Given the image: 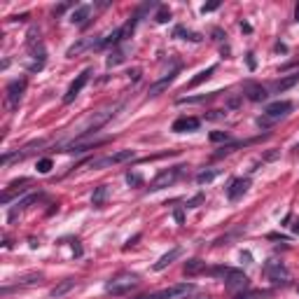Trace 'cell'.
Masks as SVG:
<instances>
[{
  "instance_id": "277c9868",
  "label": "cell",
  "mask_w": 299,
  "mask_h": 299,
  "mask_svg": "<svg viewBox=\"0 0 299 299\" xmlns=\"http://www.w3.org/2000/svg\"><path fill=\"white\" fill-rule=\"evenodd\" d=\"M133 159V150H119V152H112V154H105V157H98V159H92L89 168H110V166H117V164H124Z\"/></svg>"
},
{
  "instance_id": "3957f363",
  "label": "cell",
  "mask_w": 299,
  "mask_h": 299,
  "mask_svg": "<svg viewBox=\"0 0 299 299\" xmlns=\"http://www.w3.org/2000/svg\"><path fill=\"white\" fill-rule=\"evenodd\" d=\"M290 110H292V103H290V101H276V103H271V105L267 108L264 117H259L257 124H259L262 129H267V127H271V124H276L278 119L288 117Z\"/></svg>"
},
{
  "instance_id": "44dd1931",
  "label": "cell",
  "mask_w": 299,
  "mask_h": 299,
  "mask_svg": "<svg viewBox=\"0 0 299 299\" xmlns=\"http://www.w3.org/2000/svg\"><path fill=\"white\" fill-rule=\"evenodd\" d=\"M19 185H28V178H21V180H16V183H12L10 187H19ZM21 192H26V187H19V194ZM12 189H5V192H3V203H10V199H12Z\"/></svg>"
},
{
  "instance_id": "e575fe53",
  "label": "cell",
  "mask_w": 299,
  "mask_h": 299,
  "mask_svg": "<svg viewBox=\"0 0 299 299\" xmlns=\"http://www.w3.org/2000/svg\"><path fill=\"white\" fill-rule=\"evenodd\" d=\"M294 21H299V3H297V7H294Z\"/></svg>"
},
{
  "instance_id": "d590c367",
  "label": "cell",
  "mask_w": 299,
  "mask_h": 299,
  "mask_svg": "<svg viewBox=\"0 0 299 299\" xmlns=\"http://www.w3.org/2000/svg\"><path fill=\"white\" fill-rule=\"evenodd\" d=\"M292 229H294V234H299V220H297V222L292 224Z\"/></svg>"
},
{
  "instance_id": "7c38bea8",
  "label": "cell",
  "mask_w": 299,
  "mask_h": 299,
  "mask_svg": "<svg viewBox=\"0 0 299 299\" xmlns=\"http://www.w3.org/2000/svg\"><path fill=\"white\" fill-rule=\"evenodd\" d=\"M98 42H101V38H98V40H94V38H82L80 42H75V45L68 47L66 56H77V54H82L84 49H89V47H96V49H98Z\"/></svg>"
},
{
  "instance_id": "5b68a950",
  "label": "cell",
  "mask_w": 299,
  "mask_h": 299,
  "mask_svg": "<svg viewBox=\"0 0 299 299\" xmlns=\"http://www.w3.org/2000/svg\"><path fill=\"white\" fill-rule=\"evenodd\" d=\"M264 276H267L269 280H274V283H288L290 271L285 269V264L276 262V259H269V262L264 264Z\"/></svg>"
},
{
  "instance_id": "8fae6325",
  "label": "cell",
  "mask_w": 299,
  "mask_h": 299,
  "mask_svg": "<svg viewBox=\"0 0 299 299\" xmlns=\"http://www.w3.org/2000/svg\"><path fill=\"white\" fill-rule=\"evenodd\" d=\"M248 187H250L248 178H236V180H232V185L227 187V199L229 201H236V199H241L248 192Z\"/></svg>"
},
{
  "instance_id": "ac0fdd59",
  "label": "cell",
  "mask_w": 299,
  "mask_h": 299,
  "mask_svg": "<svg viewBox=\"0 0 299 299\" xmlns=\"http://www.w3.org/2000/svg\"><path fill=\"white\" fill-rule=\"evenodd\" d=\"M299 82V75H290V77H285V80H278L274 84V92L276 94H283V92H288L290 86H294Z\"/></svg>"
},
{
  "instance_id": "52a82bcc",
  "label": "cell",
  "mask_w": 299,
  "mask_h": 299,
  "mask_svg": "<svg viewBox=\"0 0 299 299\" xmlns=\"http://www.w3.org/2000/svg\"><path fill=\"white\" fill-rule=\"evenodd\" d=\"M180 171H183V166H175V168H168V171H162L152 180V183H150V189H162V187L173 185L178 180V175H180Z\"/></svg>"
},
{
  "instance_id": "9a60e30c",
  "label": "cell",
  "mask_w": 299,
  "mask_h": 299,
  "mask_svg": "<svg viewBox=\"0 0 299 299\" xmlns=\"http://www.w3.org/2000/svg\"><path fill=\"white\" fill-rule=\"evenodd\" d=\"M180 253H183V250H180V248H173V250H168L166 255H162V257H159L157 262H154V271H162V269H166L168 264L173 262V259H178V257H180Z\"/></svg>"
},
{
  "instance_id": "9c48e42d",
  "label": "cell",
  "mask_w": 299,
  "mask_h": 299,
  "mask_svg": "<svg viewBox=\"0 0 299 299\" xmlns=\"http://www.w3.org/2000/svg\"><path fill=\"white\" fill-rule=\"evenodd\" d=\"M26 92V77H21V80H14L7 84V103H10V108H16L21 101V96H24Z\"/></svg>"
},
{
  "instance_id": "ba28073f",
  "label": "cell",
  "mask_w": 299,
  "mask_h": 299,
  "mask_svg": "<svg viewBox=\"0 0 299 299\" xmlns=\"http://www.w3.org/2000/svg\"><path fill=\"white\" fill-rule=\"evenodd\" d=\"M199 127H201V119H199V117L183 115V117H178L175 122L171 124V131H175V133H189V131H199Z\"/></svg>"
},
{
  "instance_id": "5bb4252c",
  "label": "cell",
  "mask_w": 299,
  "mask_h": 299,
  "mask_svg": "<svg viewBox=\"0 0 299 299\" xmlns=\"http://www.w3.org/2000/svg\"><path fill=\"white\" fill-rule=\"evenodd\" d=\"M89 14H92V5H80V7H75V10H73V14H71V24L84 26L86 19H89Z\"/></svg>"
},
{
  "instance_id": "1f68e13d",
  "label": "cell",
  "mask_w": 299,
  "mask_h": 299,
  "mask_svg": "<svg viewBox=\"0 0 299 299\" xmlns=\"http://www.w3.org/2000/svg\"><path fill=\"white\" fill-rule=\"evenodd\" d=\"M218 7H220V3H218V0H213V3H208V5H203V7H201V12H203V14H206V12L218 10Z\"/></svg>"
},
{
  "instance_id": "836d02e7",
  "label": "cell",
  "mask_w": 299,
  "mask_h": 299,
  "mask_svg": "<svg viewBox=\"0 0 299 299\" xmlns=\"http://www.w3.org/2000/svg\"><path fill=\"white\" fill-rule=\"evenodd\" d=\"M248 66H250V68H255V59H253V54H248Z\"/></svg>"
},
{
  "instance_id": "ffe728a7",
  "label": "cell",
  "mask_w": 299,
  "mask_h": 299,
  "mask_svg": "<svg viewBox=\"0 0 299 299\" xmlns=\"http://www.w3.org/2000/svg\"><path fill=\"white\" fill-rule=\"evenodd\" d=\"M213 73H215V66H208L206 71L197 73V77H192V80H189V84H187V86H189V89H192V86H199V84H201L203 80H208V77L213 75Z\"/></svg>"
},
{
  "instance_id": "83f0119b",
  "label": "cell",
  "mask_w": 299,
  "mask_h": 299,
  "mask_svg": "<svg viewBox=\"0 0 299 299\" xmlns=\"http://www.w3.org/2000/svg\"><path fill=\"white\" fill-rule=\"evenodd\" d=\"M127 183L133 185V187H140V185H143V175H140V173H127Z\"/></svg>"
},
{
  "instance_id": "d6986e66",
  "label": "cell",
  "mask_w": 299,
  "mask_h": 299,
  "mask_svg": "<svg viewBox=\"0 0 299 299\" xmlns=\"http://www.w3.org/2000/svg\"><path fill=\"white\" fill-rule=\"evenodd\" d=\"M185 276H197V274H201V271H206V267H203V262L201 259H189L187 264H185Z\"/></svg>"
},
{
  "instance_id": "603a6c76",
  "label": "cell",
  "mask_w": 299,
  "mask_h": 299,
  "mask_svg": "<svg viewBox=\"0 0 299 299\" xmlns=\"http://www.w3.org/2000/svg\"><path fill=\"white\" fill-rule=\"evenodd\" d=\"M105 197H108V187H105V185H101V187H96V192H94L92 203H94L96 208H101L103 201H105Z\"/></svg>"
},
{
  "instance_id": "cb8c5ba5",
  "label": "cell",
  "mask_w": 299,
  "mask_h": 299,
  "mask_svg": "<svg viewBox=\"0 0 299 299\" xmlns=\"http://www.w3.org/2000/svg\"><path fill=\"white\" fill-rule=\"evenodd\" d=\"M175 38H183V40H192V42H199V40H201V38H199L197 33L185 31L183 26H178V28H175Z\"/></svg>"
},
{
  "instance_id": "f1b7e54d",
  "label": "cell",
  "mask_w": 299,
  "mask_h": 299,
  "mask_svg": "<svg viewBox=\"0 0 299 299\" xmlns=\"http://www.w3.org/2000/svg\"><path fill=\"white\" fill-rule=\"evenodd\" d=\"M51 166H54V164H51V159H47V157L38 162V171H40V173H49Z\"/></svg>"
},
{
  "instance_id": "6da1fadb",
  "label": "cell",
  "mask_w": 299,
  "mask_h": 299,
  "mask_svg": "<svg viewBox=\"0 0 299 299\" xmlns=\"http://www.w3.org/2000/svg\"><path fill=\"white\" fill-rule=\"evenodd\" d=\"M138 283H140V276L138 274L122 271V274L112 276V278L105 283V292L108 294H127V292H131L133 288H138Z\"/></svg>"
},
{
  "instance_id": "d4e9b609",
  "label": "cell",
  "mask_w": 299,
  "mask_h": 299,
  "mask_svg": "<svg viewBox=\"0 0 299 299\" xmlns=\"http://www.w3.org/2000/svg\"><path fill=\"white\" fill-rule=\"evenodd\" d=\"M213 96L215 94H208V96H183V98H178V103H180V105H185V103H203Z\"/></svg>"
},
{
  "instance_id": "4dcf8cb0",
  "label": "cell",
  "mask_w": 299,
  "mask_h": 299,
  "mask_svg": "<svg viewBox=\"0 0 299 299\" xmlns=\"http://www.w3.org/2000/svg\"><path fill=\"white\" fill-rule=\"evenodd\" d=\"M269 292H250V294H241V297L236 299H259V297H267Z\"/></svg>"
},
{
  "instance_id": "7a4b0ae2",
  "label": "cell",
  "mask_w": 299,
  "mask_h": 299,
  "mask_svg": "<svg viewBox=\"0 0 299 299\" xmlns=\"http://www.w3.org/2000/svg\"><path fill=\"white\" fill-rule=\"evenodd\" d=\"M194 290H197L194 283H178V285H171V288L159 290V292L143 294V297H138V299H187Z\"/></svg>"
},
{
  "instance_id": "484cf974",
  "label": "cell",
  "mask_w": 299,
  "mask_h": 299,
  "mask_svg": "<svg viewBox=\"0 0 299 299\" xmlns=\"http://www.w3.org/2000/svg\"><path fill=\"white\" fill-rule=\"evenodd\" d=\"M168 19H171V10H168L166 5H162L157 12V16H154V21H157V24H166Z\"/></svg>"
},
{
  "instance_id": "30bf717a",
  "label": "cell",
  "mask_w": 299,
  "mask_h": 299,
  "mask_svg": "<svg viewBox=\"0 0 299 299\" xmlns=\"http://www.w3.org/2000/svg\"><path fill=\"white\" fill-rule=\"evenodd\" d=\"M224 285L229 290H243L248 285V278H245L243 271H238V269H227V276H224Z\"/></svg>"
},
{
  "instance_id": "7402d4cb",
  "label": "cell",
  "mask_w": 299,
  "mask_h": 299,
  "mask_svg": "<svg viewBox=\"0 0 299 299\" xmlns=\"http://www.w3.org/2000/svg\"><path fill=\"white\" fill-rule=\"evenodd\" d=\"M127 59V51L124 49H117V51H112L110 56H108V68H115V66H119V63Z\"/></svg>"
},
{
  "instance_id": "e0dca14e",
  "label": "cell",
  "mask_w": 299,
  "mask_h": 299,
  "mask_svg": "<svg viewBox=\"0 0 299 299\" xmlns=\"http://www.w3.org/2000/svg\"><path fill=\"white\" fill-rule=\"evenodd\" d=\"M73 288H75V280H73V278H66V280H63V283H59L54 290H51V292H49V297H51V299H61L63 294H68Z\"/></svg>"
},
{
  "instance_id": "8d00e7d4",
  "label": "cell",
  "mask_w": 299,
  "mask_h": 299,
  "mask_svg": "<svg viewBox=\"0 0 299 299\" xmlns=\"http://www.w3.org/2000/svg\"><path fill=\"white\" fill-rule=\"evenodd\" d=\"M297 292H299V288H297Z\"/></svg>"
},
{
  "instance_id": "f546056e",
  "label": "cell",
  "mask_w": 299,
  "mask_h": 299,
  "mask_svg": "<svg viewBox=\"0 0 299 299\" xmlns=\"http://www.w3.org/2000/svg\"><path fill=\"white\" fill-rule=\"evenodd\" d=\"M210 140H213V143L229 140V133H224V131H213V133H210Z\"/></svg>"
},
{
  "instance_id": "4316f807",
  "label": "cell",
  "mask_w": 299,
  "mask_h": 299,
  "mask_svg": "<svg viewBox=\"0 0 299 299\" xmlns=\"http://www.w3.org/2000/svg\"><path fill=\"white\" fill-rule=\"evenodd\" d=\"M215 175H218V171H203V173H199V175H197V183H199V185L210 183V180H213Z\"/></svg>"
},
{
  "instance_id": "2e32d148",
  "label": "cell",
  "mask_w": 299,
  "mask_h": 299,
  "mask_svg": "<svg viewBox=\"0 0 299 299\" xmlns=\"http://www.w3.org/2000/svg\"><path fill=\"white\" fill-rule=\"evenodd\" d=\"M243 94L250 98V101H264V98L269 96L267 89H264V86H259V84H245Z\"/></svg>"
},
{
  "instance_id": "4fadbf2b",
  "label": "cell",
  "mask_w": 299,
  "mask_h": 299,
  "mask_svg": "<svg viewBox=\"0 0 299 299\" xmlns=\"http://www.w3.org/2000/svg\"><path fill=\"white\" fill-rule=\"evenodd\" d=\"M175 75H178V66L173 68V71L168 73V75H164L159 82H154V84L150 86V92H147V94H150V96H159V94H162L164 89H168V84H171V82L175 80Z\"/></svg>"
},
{
  "instance_id": "d6a6232c",
  "label": "cell",
  "mask_w": 299,
  "mask_h": 299,
  "mask_svg": "<svg viewBox=\"0 0 299 299\" xmlns=\"http://www.w3.org/2000/svg\"><path fill=\"white\" fill-rule=\"evenodd\" d=\"M201 199H203V197H201V194H199V197H194V199H192V201H189V203H187V208H194V206H197V203H199V201H201Z\"/></svg>"
},
{
  "instance_id": "8992f818",
  "label": "cell",
  "mask_w": 299,
  "mask_h": 299,
  "mask_svg": "<svg viewBox=\"0 0 299 299\" xmlns=\"http://www.w3.org/2000/svg\"><path fill=\"white\" fill-rule=\"evenodd\" d=\"M89 75H92V71L86 68V71H82L80 75H77V80H73V82H71V86H68L66 96H63V103H66V105H71V103L75 101L77 96H80V92L84 89L86 82H89Z\"/></svg>"
}]
</instances>
